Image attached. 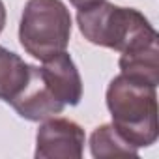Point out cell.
Here are the masks:
<instances>
[{
    "label": "cell",
    "instance_id": "5b68a950",
    "mask_svg": "<svg viewBox=\"0 0 159 159\" xmlns=\"http://www.w3.org/2000/svg\"><path fill=\"white\" fill-rule=\"evenodd\" d=\"M10 105L19 112V116L30 122H43L64 111V103L54 98L47 83L43 81L38 66H30V77L25 88L10 101Z\"/></svg>",
    "mask_w": 159,
    "mask_h": 159
},
{
    "label": "cell",
    "instance_id": "8992f818",
    "mask_svg": "<svg viewBox=\"0 0 159 159\" xmlns=\"http://www.w3.org/2000/svg\"><path fill=\"white\" fill-rule=\"evenodd\" d=\"M39 71L43 81L47 83V86L51 88V92L58 101L71 107L79 105L83 98V81L79 75V69L75 67L71 56L66 51L45 60Z\"/></svg>",
    "mask_w": 159,
    "mask_h": 159
},
{
    "label": "cell",
    "instance_id": "9c48e42d",
    "mask_svg": "<svg viewBox=\"0 0 159 159\" xmlns=\"http://www.w3.org/2000/svg\"><path fill=\"white\" fill-rule=\"evenodd\" d=\"M90 150L96 159L109 157H137V148L127 142L112 124H103L94 129L90 137Z\"/></svg>",
    "mask_w": 159,
    "mask_h": 159
},
{
    "label": "cell",
    "instance_id": "30bf717a",
    "mask_svg": "<svg viewBox=\"0 0 159 159\" xmlns=\"http://www.w3.org/2000/svg\"><path fill=\"white\" fill-rule=\"evenodd\" d=\"M69 2H71L77 10H83V8L94 6V4H98V2H103V0H69Z\"/></svg>",
    "mask_w": 159,
    "mask_h": 159
},
{
    "label": "cell",
    "instance_id": "52a82bcc",
    "mask_svg": "<svg viewBox=\"0 0 159 159\" xmlns=\"http://www.w3.org/2000/svg\"><path fill=\"white\" fill-rule=\"evenodd\" d=\"M157 56H159L157 41L131 49V51H124L120 56V69L127 77L148 83L152 86H157L159 84V60H157Z\"/></svg>",
    "mask_w": 159,
    "mask_h": 159
},
{
    "label": "cell",
    "instance_id": "8fae6325",
    "mask_svg": "<svg viewBox=\"0 0 159 159\" xmlns=\"http://www.w3.org/2000/svg\"><path fill=\"white\" fill-rule=\"evenodd\" d=\"M4 25H6V8L2 4V0H0V32L4 30Z\"/></svg>",
    "mask_w": 159,
    "mask_h": 159
},
{
    "label": "cell",
    "instance_id": "ba28073f",
    "mask_svg": "<svg viewBox=\"0 0 159 159\" xmlns=\"http://www.w3.org/2000/svg\"><path fill=\"white\" fill-rule=\"evenodd\" d=\"M30 64L0 45V99L11 101L28 83Z\"/></svg>",
    "mask_w": 159,
    "mask_h": 159
},
{
    "label": "cell",
    "instance_id": "7a4b0ae2",
    "mask_svg": "<svg viewBox=\"0 0 159 159\" xmlns=\"http://www.w3.org/2000/svg\"><path fill=\"white\" fill-rule=\"evenodd\" d=\"M77 25L90 43L120 52L157 41V32L140 11L107 0L79 10Z\"/></svg>",
    "mask_w": 159,
    "mask_h": 159
},
{
    "label": "cell",
    "instance_id": "6da1fadb",
    "mask_svg": "<svg viewBox=\"0 0 159 159\" xmlns=\"http://www.w3.org/2000/svg\"><path fill=\"white\" fill-rule=\"evenodd\" d=\"M157 86L120 73L107 88L112 125L135 148L157 140Z\"/></svg>",
    "mask_w": 159,
    "mask_h": 159
},
{
    "label": "cell",
    "instance_id": "3957f363",
    "mask_svg": "<svg viewBox=\"0 0 159 159\" xmlns=\"http://www.w3.org/2000/svg\"><path fill=\"white\" fill-rule=\"evenodd\" d=\"M69 38L71 15L62 0H28L19 25V41L30 56L45 62L64 52Z\"/></svg>",
    "mask_w": 159,
    "mask_h": 159
},
{
    "label": "cell",
    "instance_id": "277c9868",
    "mask_svg": "<svg viewBox=\"0 0 159 159\" xmlns=\"http://www.w3.org/2000/svg\"><path fill=\"white\" fill-rule=\"evenodd\" d=\"M86 135L67 118H47L36 135L38 159H81Z\"/></svg>",
    "mask_w": 159,
    "mask_h": 159
}]
</instances>
